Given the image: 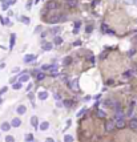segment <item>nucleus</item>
<instances>
[{"instance_id":"nucleus-1","label":"nucleus","mask_w":137,"mask_h":142,"mask_svg":"<svg viewBox=\"0 0 137 142\" xmlns=\"http://www.w3.org/2000/svg\"><path fill=\"white\" fill-rule=\"evenodd\" d=\"M67 19V16L65 15H56V16H52V17L49 19V23H52V24H55V23H59V21H63Z\"/></svg>"},{"instance_id":"nucleus-2","label":"nucleus","mask_w":137,"mask_h":142,"mask_svg":"<svg viewBox=\"0 0 137 142\" xmlns=\"http://www.w3.org/2000/svg\"><path fill=\"white\" fill-rule=\"evenodd\" d=\"M57 7H59V4H57L56 1H53V0H52V1H48V3H47V5H45V9H47V11H53V9H56Z\"/></svg>"},{"instance_id":"nucleus-3","label":"nucleus","mask_w":137,"mask_h":142,"mask_svg":"<svg viewBox=\"0 0 137 142\" xmlns=\"http://www.w3.org/2000/svg\"><path fill=\"white\" fill-rule=\"evenodd\" d=\"M31 125H32V126L35 127V129H37V127L40 126L37 117H35V116H33V117H31Z\"/></svg>"},{"instance_id":"nucleus-4","label":"nucleus","mask_w":137,"mask_h":142,"mask_svg":"<svg viewBox=\"0 0 137 142\" xmlns=\"http://www.w3.org/2000/svg\"><path fill=\"white\" fill-rule=\"evenodd\" d=\"M65 3H67V5L69 8H75V7H77V4H79L77 0H67Z\"/></svg>"},{"instance_id":"nucleus-5","label":"nucleus","mask_w":137,"mask_h":142,"mask_svg":"<svg viewBox=\"0 0 137 142\" xmlns=\"http://www.w3.org/2000/svg\"><path fill=\"white\" fill-rule=\"evenodd\" d=\"M129 127L132 130H137V118H132L129 121Z\"/></svg>"},{"instance_id":"nucleus-6","label":"nucleus","mask_w":137,"mask_h":142,"mask_svg":"<svg viewBox=\"0 0 137 142\" xmlns=\"http://www.w3.org/2000/svg\"><path fill=\"white\" fill-rule=\"evenodd\" d=\"M48 127H49V122L44 121V122H41V124H40L39 129H40V130H43V132H45V130H48Z\"/></svg>"},{"instance_id":"nucleus-7","label":"nucleus","mask_w":137,"mask_h":142,"mask_svg":"<svg viewBox=\"0 0 137 142\" xmlns=\"http://www.w3.org/2000/svg\"><path fill=\"white\" fill-rule=\"evenodd\" d=\"M41 48H43V50H51L52 49V44L48 42V41H44L43 42V45H41Z\"/></svg>"},{"instance_id":"nucleus-8","label":"nucleus","mask_w":137,"mask_h":142,"mask_svg":"<svg viewBox=\"0 0 137 142\" xmlns=\"http://www.w3.org/2000/svg\"><path fill=\"white\" fill-rule=\"evenodd\" d=\"M11 125H12L13 127H19L20 125H21V120H20V118H13L12 122H11Z\"/></svg>"},{"instance_id":"nucleus-9","label":"nucleus","mask_w":137,"mask_h":142,"mask_svg":"<svg viewBox=\"0 0 137 142\" xmlns=\"http://www.w3.org/2000/svg\"><path fill=\"white\" fill-rule=\"evenodd\" d=\"M16 112H18V114H25V112H27V108H25L24 105H20V106H18Z\"/></svg>"},{"instance_id":"nucleus-10","label":"nucleus","mask_w":137,"mask_h":142,"mask_svg":"<svg viewBox=\"0 0 137 142\" xmlns=\"http://www.w3.org/2000/svg\"><path fill=\"white\" fill-rule=\"evenodd\" d=\"M115 122L113 121H109V122H107V125H105V129L108 130V132H110V130H113V127H115Z\"/></svg>"},{"instance_id":"nucleus-11","label":"nucleus","mask_w":137,"mask_h":142,"mask_svg":"<svg viewBox=\"0 0 137 142\" xmlns=\"http://www.w3.org/2000/svg\"><path fill=\"white\" fill-rule=\"evenodd\" d=\"M36 58V56L35 55H27V56H24V62H31V61H33Z\"/></svg>"},{"instance_id":"nucleus-12","label":"nucleus","mask_w":137,"mask_h":142,"mask_svg":"<svg viewBox=\"0 0 137 142\" xmlns=\"http://www.w3.org/2000/svg\"><path fill=\"white\" fill-rule=\"evenodd\" d=\"M116 127H117V129H124L125 127V121L124 120H117V122H116Z\"/></svg>"},{"instance_id":"nucleus-13","label":"nucleus","mask_w":137,"mask_h":142,"mask_svg":"<svg viewBox=\"0 0 137 142\" xmlns=\"http://www.w3.org/2000/svg\"><path fill=\"white\" fill-rule=\"evenodd\" d=\"M11 126H12V125L8 124V122H3V124H1V129L4 130V132H8V130H11Z\"/></svg>"},{"instance_id":"nucleus-14","label":"nucleus","mask_w":137,"mask_h":142,"mask_svg":"<svg viewBox=\"0 0 137 142\" xmlns=\"http://www.w3.org/2000/svg\"><path fill=\"white\" fill-rule=\"evenodd\" d=\"M15 41H16V36H15V33H13V35H11V40H9V49H13Z\"/></svg>"},{"instance_id":"nucleus-15","label":"nucleus","mask_w":137,"mask_h":142,"mask_svg":"<svg viewBox=\"0 0 137 142\" xmlns=\"http://www.w3.org/2000/svg\"><path fill=\"white\" fill-rule=\"evenodd\" d=\"M53 42H55L56 45H60V44H63V39L60 37V36H55V39H53Z\"/></svg>"},{"instance_id":"nucleus-16","label":"nucleus","mask_w":137,"mask_h":142,"mask_svg":"<svg viewBox=\"0 0 137 142\" xmlns=\"http://www.w3.org/2000/svg\"><path fill=\"white\" fill-rule=\"evenodd\" d=\"M28 80H29V76H28L27 73H23L21 77H20V82H25V81H28Z\"/></svg>"},{"instance_id":"nucleus-17","label":"nucleus","mask_w":137,"mask_h":142,"mask_svg":"<svg viewBox=\"0 0 137 142\" xmlns=\"http://www.w3.org/2000/svg\"><path fill=\"white\" fill-rule=\"evenodd\" d=\"M47 97H48V93H47V92H44V90L39 93V98H40V100H45Z\"/></svg>"},{"instance_id":"nucleus-18","label":"nucleus","mask_w":137,"mask_h":142,"mask_svg":"<svg viewBox=\"0 0 137 142\" xmlns=\"http://www.w3.org/2000/svg\"><path fill=\"white\" fill-rule=\"evenodd\" d=\"M71 62H72V57H69V56H68V57H65L64 60H63V64H64L65 67H67V65H69Z\"/></svg>"},{"instance_id":"nucleus-19","label":"nucleus","mask_w":137,"mask_h":142,"mask_svg":"<svg viewBox=\"0 0 137 142\" xmlns=\"http://www.w3.org/2000/svg\"><path fill=\"white\" fill-rule=\"evenodd\" d=\"M60 31H61V28H60V27H56V28H52V31H51V32H52L55 36H59V32H60Z\"/></svg>"},{"instance_id":"nucleus-20","label":"nucleus","mask_w":137,"mask_h":142,"mask_svg":"<svg viewBox=\"0 0 137 142\" xmlns=\"http://www.w3.org/2000/svg\"><path fill=\"white\" fill-rule=\"evenodd\" d=\"M96 114H97L100 118H105V116H107L104 110H100V109H97V113H96Z\"/></svg>"},{"instance_id":"nucleus-21","label":"nucleus","mask_w":137,"mask_h":142,"mask_svg":"<svg viewBox=\"0 0 137 142\" xmlns=\"http://www.w3.org/2000/svg\"><path fill=\"white\" fill-rule=\"evenodd\" d=\"M71 88H72V89H77V88H79V82H77V80H73L72 82H71Z\"/></svg>"},{"instance_id":"nucleus-22","label":"nucleus","mask_w":137,"mask_h":142,"mask_svg":"<svg viewBox=\"0 0 137 142\" xmlns=\"http://www.w3.org/2000/svg\"><path fill=\"white\" fill-rule=\"evenodd\" d=\"M64 142H73L72 135H64Z\"/></svg>"},{"instance_id":"nucleus-23","label":"nucleus","mask_w":137,"mask_h":142,"mask_svg":"<svg viewBox=\"0 0 137 142\" xmlns=\"http://www.w3.org/2000/svg\"><path fill=\"white\" fill-rule=\"evenodd\" d=\"M101 31H102V32H104V33H108V32H109V29H108V25L105 24V23L101 25Z\"/></svg>"},{"instance_id":"nucleus-24","label":"nucleus","mask_w":137,"mask_h":142,"mask_svg":"<svg viewBox=\"0 0 137 142\" xmlns=\"http://www.w3.org/2000/svg\"><path fill=\"white\" fill-rule=\"evenodd\" d=\"M132 75H133V72H132V70H127V72L124 73V77L129 78V77H132Z\"/></svg>"},{"instance_id":"nucleus-25","label":"nucleus","mask_w":137,"mask_h":142,"mask_svg":"<svg viewBox=\"0 0 137 142\" xmlns=\"http://www.w3.org/2000/svg\"><path fill=\"white\" fill-rule=\"evenodd\" d=\"M44 77H45V75H44V73H37V76H36V78H37L39 81L44 80Z\"/></svg>"},{"instance_id":"nucleus-26","label":"nucleus","mask_w":137,"mask_h":142,"mask_svg":"<svg viewBox=\"0 0 137 142\" xmlns=\"http://www.w3.org/2000/svg\"><path fill=\"white\" fill-rule=\"evenodd\" d=\"M13 89H15V90H19L20 89V88H21V82H16V84H13Z\"/></svg>"},{"instance_id":"nucleus-27","label":"nucleus","mask_w":137,"mask_h":142,"mask_svg":"<svg viewBox=\"0 0 137 142\" xmlns=\"http://www.w3.org/2000/svg\"><path fill=\"white\" fill-rule=\"evenodd\" d=\"M5 142H15V138H13L12 135H7V137H5Z\"/></svg>"},{"instance_id":"nucleus-28","label":"nucleus","mask_w":137,"mask_h":142,"mask_svg":"<svg viewBox=\"0 0 137 142\" xmlns=\"http://www.w3.org/2000/svg\"><path fill=\"white\" fill-rule=\"evenodd\" d=\"M21 20H23V23H24V24H29V17H27V16H23Z\"/></svg>"},{"instance_id":"nucleus-29","label":"nucleus","mask_w":137,"mask_h":142,"mask_svg":"<svg viewBox=\"0 0 137 142\" xmlns=\"http://www.w3.org/2000/svg\"><path fill=\"white\" fill-rule=\"evenodd\" d=\"M92 31H93V25H92V24H89V25L87 27V33H91Z\"/></svg>"},{"instance_id":"nucleus-30","label":"nucleus","mask_w":137,"mask_h":142,"mask_svg":"<svg viewBox=\"0 0 137 142\" xmlns=\"http://www.w3.org/2000/svg\"><path fill=\"white\" fill-rule=\"evenodd\" d=\"M27 141L28 142H32L33 141V135L32 134H27Z\"/></svg>"},{"instance_id":"nucleus-31","label":"nucleus","mask_w":137,"mask_h":142,"mask_svg":"<svg viewBox=\"0 0 137 142\" xmlns=\"http://www.w3.org/2000/svg\"><path fill=\"white\" fill-rule=\"evenodd\" d=\"M64 105H65V106H67V108L72 106V101H69V100H68V101H64Z\"/></svg>"},{"instance_id":"nucleus-32","label":"nucleus","mask_w":137,"mask_h":142,"mask_svg":"<svg viewBox=\"0 0 137 142\" xmlns=\"http://www.w3.org/2000/svg\"><path fill=\"white\" fill-rule=\"evenodd\" d=\"M80 25H81V23H80V21H75V29H79Z\"/></svg>"},{"instance_id":"nucleus-33","label":"nucleus","mask_w":137,"mask_h":142,"mask_svg":"<svg viewBox=\"0 0 137 142\" xmlns=\"http://www.w3.org/2000/svg\"><path fill=\"white\" fill-rule=\"evenodd\" d=\"M43 70H49L51 69V65H43Z\"/></svg>"},{"instance_id":"nucleus-34","label":"nucleus","mask_w":137,"mask_h":142,"mask_svg":"<svg viewBox=\"0 0 137 142\" xmlns=\"http://www.w3.org/2000/svg\"><path fill=\"white\" fill-rule=\"evenodd\" d=\"M84 113H85V109H81V110H80V112L77 113V117H81V116L84 114Z\"/></svg>"},{"instance_id":"nucleus-35","label":"nucleus","mask_w":137,"mask_h":142,"mask_svg":"<svg viewBox=\"0 0 137 142\" xmlns=\"http://www.w3.org/2000/svg\"><path fill=\"white\" fill-rule=\"evenodd\" d=\"M7 92V88H3V89H0V96L3 94V93H5Z\"/></svg>"},{"instance_id":"nucleus-36","label":"nucleus","mask_w":137,"mask_h":142,"mask_svg":"<svg viewBox=\"0 0 137 142\" xmlns=\"http://www.w3.org/2000/svg\"><path fill=\"white\" fill-rule=\"evenodd\" d=\"M89 61L92 62V64H95V57H93V56H91V57H89Z\"/></svg>"},{"instance_id":"nucleus-37","label":"nucleus","mask_w":137,"mask_h":142,"mask_svg":"<svg viewBox=\"0 0 137 142\" xmlns=\"http://www.w3.org/2000/svg\"><path fill=\"white\" fill-rule=\"evenodd\" d=\"M80 44H81V41H80V40H77V41L73 42V45H76V47H77V45H80Z\"/></svg>"},{"instance_id":"nucleus-38","label":"nucleus","mask_w":137,"mask_h":142,"mask_svg":"<svg viewBox=\"0 0 137 142\" xmlns=\"http://www.w3.org/2000/svg\"><path fill=\"white\" fill-rule=\"evenodd\" d=\"M45 142H55V140H53V138H47Z\"/></svg>"},{"instance_id":"nucleus-39","label":"nucleus","mask_w":137,"mask_h":142,"mask_svg":"<svg viewBox=\"0 0 137 142\" xmlns=\"http://www.w3.org/2000/svg\"><path fill=\"white\" fill-rule=\"evenodd\" d=\"M132 113H133V108H129V110H128V114H132Z\"/></svg>"},{"instance_id":"nucleus-40","label":"nucleus","mask_w":137,"mask_h":142,"mask_svg":"<svg viewBox=\"0 0 137 142\" xmlns=\"http://www.w3.org/2000/svg\"><path fill=\"white\" fill-rule=\"evenodd\" d=\"M16 0H8V4H15Z\"/></svg>"},{"instance_id":"nucleus-41","label":"nucleus","mask_w":137,"mask_h":142,"mask_svg":"<svg viewBox=\"0 0 137 142\" xmlns=\"http://www.w3.org/2000/svg\"><path fill=\"white\" fill-rule=\"evenodd\" d=\"M99 4V0H95V1H93V7H95V5H97Z\"/></svg>"},{"instance_id":"nucleus-42","label":"nucleus","mask_w":137,"mask_h":142,"mask_svg":"<svg viewBox=\"0 0 137 142\" xmlns=\"http://www.w3.org/2000/svg\"><path fill=\"white\" fill-rule=\"evenodd\" d=\"M31 4H32V1H28V4H27V8H31Z\"/></svg>"},{"instance_id":"nucleus-43","label":"nucleus","mask_w":137,"mask_h":142,"mask_svg":"<svg viewBox=\"0 0 137 142\" xmlns=\"http://www.w3.org/2000/svg\"><path fill=\"white\" fill-rule=\"evenodd\" d=\"M133 41H135L136 44H137V36H135V37H133Z\"/></svg>"},{"instance_id":"nucleus-44","label":"nucleus","mask_w":137,"mask_h":142,"mask_svg":"<svg viewBox=\"0 0 137 142\" xmlns=\"http://www.w3.org/2000/svg\"><path fill=\"white\" fill-rule=\"evenodd\" d=\"M1 102H3V98H1V97H0V104H1Z\"/></svg>"},{"instance_id":"nucleus-45","label":"nucleus","mask_w":137,"mask_h":142,"mask_svg":"<svg viewBox=\"0 0 137 142\" xmlns=\"http://www.w3.org/2000/svg\"><path fill=\"white\" fill-rule=\"evenodd\" d=\"M40 1V0H35V4H36V3H39Z\"/></svg>"}]
</instances>
